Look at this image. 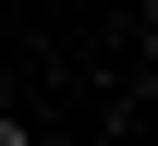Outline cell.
I'll list each match as a JSON object with an SVG mask.
<instances>
[{
  "label": "cell",
  "instance_id": "cell-1",
  "mask_svg": "<svg viewBox=\"0 0 158 146\" xmlns=\"http://www.w3.org/2000/svg\"><path fill=\"white\" fill-rule=\"evenodd\" d=\"M0 146H37V122H0Z\"/></svg>",
  "mask_w": 158,
  "mask_h": 146
}]
</instances>
